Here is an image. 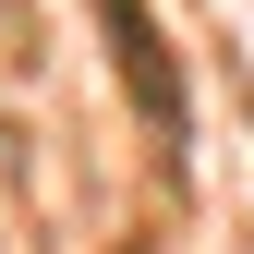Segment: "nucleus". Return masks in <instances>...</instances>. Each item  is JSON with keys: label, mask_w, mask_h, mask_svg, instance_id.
<instances>
[{"label": "nucleus", "mask_w": 254, "mask_h": 254, "mask_svg": "<svg viewBox=\"0 0 254 254\" xmlns=\"http://www.w3.org/2000/svg\"><path fill=\"white\" fill-rule=\"evenodd\" d=\"M85 12H97V37H109V73H121V97H133V121L157 145H182L194 133V97H182V61L157 37V12L145 0H85Z\"/></svg>", "instance_id": "f257e3e1"}]
</instances>
